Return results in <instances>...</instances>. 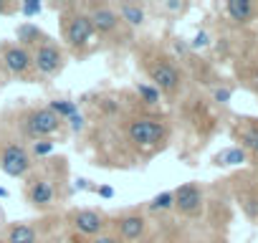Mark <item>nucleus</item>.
<instances>
[{"instance_id": "obj_1", "label": "nucleus", "mask_w": 258, "mask_h": 243, "mask_svg": "<svg viewBox=\"0 0 258 243\" xmlns=\"http://www.w3.org/2000/svg\"><path fill=\"white\" fill-rule=\"evenodd\" d=\"M69 165L66 157H48L33 165L31 175L23 183V198L26 203L38 213H53L61 208V203L69 200Z\"/></svg>"}, {"instance_id": "obj_2", "label": "nucleus", "mask_w": 258, "mask_h": 243, "mask_svg": "<svg viewBox=\"0 0 258 243\" xmlns=\"http://www.w3.org/2000/svg\"><path fill=\"white\" fill-rule=\"evenodd\" d=\"M116 122L121 125V132L126 140L124 150H135L145 160L152 157L155 152H160L170 140V125L162 116L150 114L147 109H137V111L126 114Z\"/></svg>"}, {"instance_id": "obj_3", "label": "nucleus", "mask_w": 258, "mask_h": 243, "mask_svg": "<svg viewBox=\"0 0 258 243\" xmlns=\"http://www.w3.org/2000/svg\"><path fill=\"white\" fill-rule=\"evenodd\" d=\"M58 21H61V38H63V48L71 51L79 61L86 58L89 53H94L99 48L94 26L84 11V3H61L56 6Z\"/></svg>"}, {"instance_id": "obj_4", "label": "nucleus", "mask_w": 258, "mask_h": 243, "mask_svg": "<svg viewBox=\"0 0 258 243\" xmlns=\"http://www.w3.org/2000/svg\"><path fill=\"white\" fill-rule=\"evenodd\" d=\"M137 56H140V66L147 74L150 84L162 96H175L182 89V71L177 69L172 56H167L162 51L157 53V51H150V48H142V53H137Z\"/></svg>"}, {"instance_id": "obj_5", "label": "nucleus", "mask_w": 258, "mask_h": 243, "mask_svg": "<svg viewBox=\"0 0 258 243\" xmlns=\"http://www.w3.org/2000/svg\"><path fill=\"white\" fill-rule=\"evenodd\" d=\"M84 11L94 26V33H96V41H104V43H121V41H132V31H129L121 18L116 16L114 11V3H106V0H91V3H84Z\"/></svg>"}, {"instance_id": "obj_6", "label": "nucleus", "mask_w": 258, "mask_h": 243, "mask_svg": "<svg viewBox=\"0 0 258 243\" xmlns=\"http://www.w3.org/2000/svg\"><path fill=\"white\" fill-rule=\"evenodd\" d=\"M16 130H18V137L36 142V140H51L53 135L63 132L66 122H61L48 106H28V109L18 111Z\"/></svg>"}, {"instance_id": "obj_7", "label": "nucleus", "mask_w": 258, "mask_h": 243, "mask_svg": "<svg viewBox=\"0 0 258 243\" xmlns=\"http://www.w3.org/2000/svg\"><path fill=\"white\" fill-rule=\"evenodd\" d=\"M63 220L69 225V233H74L84 240H91V238L111 230V213H106L101 208H71L63 215Z\"/></svg>"}, {"instance_id": "obj_8", "label": "nucleus", "mask_w": 258, "mask_h": 243, "mask_svg": "<svg viewBox=\"0 0 258 243\" xmlns=\"http://www.w3.org/2000/svg\"><path fill=\"white\" fill-rule=\"evenodd\" d=\"M36 160L28 152V145L21 142V137L11 135L6 140H0V170L8 177H21L26 180L33 170Z\"/></svg>"}, {"instance_id": "obj_9", "label": "nucleus", "mask_w": 258, "mask_h": 243, "mask_svg": "<svg viewBox=\"0 0 258 243\" xmlns=\"http://www.w3.org/2000/svg\"><path fill=\"white\" fill-rule=\"evenodd\" d=\"M111 233H116L124 243H142L150 235V218L145 208H124L111 213Z\"/></svg>"}, {"instance_id": "obj_10", "label": "nucleus", "mask_w": 258, "mask_h": 243, "mask_svg": "<svg viewBox=\"0 0 258 243\" xmlns=\"http://www.w3.org/2000/svg\"><path fill=\"white\" fill-rule=\"evenodd\" d=\"M31 56H33V71H36L38 79L58 76L66 69V61H69L66 48L56 38H48L46 43H41L36 51H31Z\"/></svg>"}, {"instance_id": "obj_11", "label": "nucleus", "mask_w": 258, "mask_h": 243, "mask_svg": "<svg viewBox=\"0 0 258 243\" xmlns=\"http://www.w3.org/2000/svg\"><path fill=\"white\" fill-rule=\"evenodd\" d=\"M0 64H3L6 74L13 79H21L26 84H33L38 76L33 71V56L18 43H3L0 46Z\"/></svg>"}, {"instance_id": "obj_12", "label": "nucleus", "mask_w": 258, "mask_h": 243, "mask_svg": "<svg viewBox=\"0 0 258 243\" xmlns=\"http://www.w3.org/2000/svg\"><path fill=\"white\" fill-rule=\"evenodd\" d=\"M3 243H43L46 238V223L38 220H18L8 223L3 228Z\"/></svg>"}, {"instance_id": "obj_13", "label": "nucleus", "mask_w": 258, "mask_h": 243, "mask_svg": "<svg viewBox=\"0 0 258 243\" xmlns=\"http://www.w3.org/2000/svg\"><path fill=\"white\" fill-rule=\"evenodd\" d=\"M175 195V213L182 215V218H195L200 210H203V188L198 183H185L180 185L177 190H172Z\"/></svg>"}, {"instance_id": "obj_14", "label": "nucleus", "mask_w": 258, "mask_h": 243, "mask_svg": "<svg viewBox=\"0 0 258 243\" xmlns=\"http://www.w3.org/2000/svg\"><path fill=\"white\" fill-rule=\"evenodd\" d=\"M114 11H116V16L121 18V23L132 31V33L147 26V16H150V6H147V3L119 0V3H114Z\"/></svg>"}, {"instance_id": "obj_15", "label": "nucleus", "mask_w": 258, "mask_h": 243, "mask_svg": "<svg viewBox=\"0 0 258 243\" xmlns=\"http://www.w3.org/2000/svg\"><path fill=\"white\" fill-rule=\"evenodd\" d=\"M51 36L41 28V26H36L33 21H23V23H18L16 26V43L18 46H23L26 51H36L41 43H46Z\"/></svg>"}, {"instance_id": "obj_16", "label": "nucleus", "mask_w": 258, "mask_h": 243, "mask_svg": "<svg viewBox=\"0 0 258 243\" xmlns=\"http://www.w3.org/2000/svg\"><path fill=\"white\" fill-rule=\"evenodd\" d=\"M135 94H137V101H140V106L142 109H157L160 104H162V94L150 84V81H137L135 84Z\"/></svg>"}, {"instance_id": "obj_17", "label": "nucleus", "mask_w": 258, "mask_h": 243, "mask_svg": "<svg viewBox=\"0 0 258 243\" xmlns=\"http://www.w3.org/2000/svg\"><path fill=\"white\" fill-rule=\"evenodd\" d=\"M142 208H145L147 218H150V215H167V213H172V208H175V195H172V190H165V193L155 195L150 203H145Z\"/></svg>"}, {"instance_id": "obj_18", "label": "nucleus", "mask_w": 258, "mask_h": 243, "mask_svg": "<svg viewBox=\"0 0 258 243\" xmlns=\"http://www.w3.org/2000/svg\"><path fill=\"white\" fill-rule=\"evenodd\" d=\"M225 13L235 23H248L255 16V6L250 3V0H228V3H225Z\"/></svg>"}, {"instance_id": "obj_19", "label": "nucleus", "mask_w": 258, "mask_h": 243, "mask_svg": "<svg viewBox=\"0 0 258 243\" xmlns=\"http://www.w3.org/2000/svg\"><path fill=\"white\" fill-rule=\"evenodd\" d=\"M46 106H48V109H51L61 122H69V119L79 111V104H76V101H71V99H51Z\"/></svg>"}, {"instance_id": "obj_20", "label": "nucleus", "mask_w": 258, "mask_h": 243, "mask_svg": "<svg viewBox=\"0 0 258 243\" xmlns=\"http://www.w3.org/2000/svg\"><path fill=\"white\" fill-rule=\"evenodd\" d=\"M213 162H215L218 167H228V165H243V162H245V150H240V147H228V150L218 152V155L213 157Z\"/></svg>"}, {"instance_id": "obj_21", "label": "nucleus", "mask_w": 258, "mask_h": 243, "mask_svg": "<svg viewBox=\"0 0 258 243\" xmlns=\"http://www.w3.org/2000/svg\"><path fill=\"white\" fill-rule=\"evenodd\" d=\"M53 140H36V142H28V152H31V157L33 160H43V157H48L51 152H53Z\"/></svg>"}, {"instance_id": "obj_22", "label": "nucleus", "mask_w": 258, "mask_h": 243, "mask_svg": "<svg viewBox=\"0 0 258 243\" xmlns=\"http://www.w3.org/2000/svg\"><path fill=\"white\" fill-rule=\"evenodd\" d=\"M160 13H170V16H180L190 8V3H182V0H165V3H157L155 6Z\"/></svg>"}, {"instance_id": "obj_23", "label": "nucleus", "mask_w": 258, "mask_h": 243, "mask_svg": "<svg viewBox=\"0 0 258 243\" xmlns=\"http://www.w3.org/2000/svg\"><path fill=\"white\" fill-rule=\"evenodd\" d=\"M43 11V6L38 3V0H23V3H18V13L26 16V18H33Z\"/></svg>"}, {"instance_id": "obj_24", "label": "nucleus", "mask_w": 258, "mask_h": 243, "mask_svg": "<svg viewBox=\"0 0 258 243\" xmlns=\"http://www.w3.org/2000/svg\"><path fill=\"white\" fill-rule=\"evenodd\" d=\"M86 127H89V125H86V116H84L81 111H76V114L69 119V130H71L74 135H81V132H86Z\"/></svg>"}, {"instance_id": "obj_25", "label": "nucleus", "mask_w": 258, "mask_h": 243, "mask_svg": "<svg viewBox=\"0 0 258 243\" xmlns=\"http://www.w3.org/2000/svg\"><path fill=\"white\" fill-rule=\"evenodd\" d=\"M208 46H210V33L208 31H198L192 43H190V48H208Z\"/></svg>"}, {"instance_id": "obj_26", "label": "nucleus", "mask_w": 258, "mask_h": 243, "mask_svg": "<svg viewBox=\"0 0 258 243\" xmlns=\"http://www.w3.org/2000/svg\"><path fill=\"white\" fill-rule=\"evenodd\" d=\"M0 16H18V0H0Z\"/></svg>"}, {"instance_id": "obj_27", "label": "nucleus", "mask_w": 258, "mask_h": 243, "mask_svg": "<svg viewBox=\"0 0 258 243\" xmlns=\"http://www.w3.org/2000/svg\"><path fill=\"white\" fill-rule=\"evenodd\" d=\"M84 243H124L116 233H104V235H96V238H91V240H84Z\"/></svg>"}, {"instance_id": "obj_28", "label": "nucleus", "mask_w": 258, "mask_h": 243, "mask_svg": "<svg viewBox=\"0 0 258 243\" xmlns=\"http://www.w3.org/2000/svg\"><path fill=\"white\" fill-rule=\"evenodd\" d=\"M74 190H86V193H94V190H96V185H94L89 177H76V180H74Z\"/></svg>"}, {"instance_id": "obj_29", "label": "nucleus", "mask_w": 258, "mask_h": 243, "mask_svg": "<svg viewBox=\"0 0 258 243\" xmlns=\"http://www.w3.org/2000/svg\"><path fill=\"white\" fill-rule=\"evenodd\" d=\"M243 142H245V147H255V142H258V127H250V130H245L243 132Z\"/></svg>"}, {"instance_id": "obj_30", "label": "nucleus", "mask_w": 258, "mask_h": 243, "mask_svg": "<svg viewBox=\"0 0 258 243\" xmlns=\"http://www.w3.org/2000/svg\"><path fill=\"white\" fill-rule=\"evenodd\" d=\"M213 99H215L218 104H228V101H230V89H215V91H213Z\"/></svg>"}, {"instance_id": "obj_31", "label": "nucleus", "mask_w": 258, "mask_h": 243, "mask_svg": "<svg viewBox=\"0 0 258 243\" xmlns=\"http://www.w3.org/2000/svg\"><path fill=\"white\" fill-rule=\"evenodd\" d=\"M99 198H104V200H111L116 193H114V188H109V185H96V190H94Z\"/></svg>"}, {"instance_id": "obj_32", "label": "nucleus", "mask_w": 258, "mask_h": 243, "mask_svg": "<svg viewBox=\"0 0 258 243\" xmlns=\"http://www.w3.org/2000/svg\"><path fill=\"white\" fill-rule=\"evenodd\" d=\"M172 46H175V51H177V53H182V56H185V53L190 51V46H187V43H185L182 38H175V43H172Z\"/></svg>"}, {"instance_id": "obj_33", "label": "nucleus", "mask_w": 258, "mask_h": 243, "mask_svg": "<svg viewBox=\"0 0 258 243\" xmlns=\"http://www.w3.org/2000/svg\"><path fill=\"white\" fill-rule=\"evenodd\" d=\"M6 225H8V223H6V213H3V208H0V233H3Z\"/></svg>"}, {"instance_id": "obj_34", "label": "nucleus", "mask_w": 258, "mask_h": 243, "mask_svg": "<svg viewBox=\"0 0 258 243\" xmlns=\"http://www.w3.org/2000/svg\"><path fill=\"white\" fill-rule=\"evenodd\" d=\"M0 198H8V190L6 188H0Z\"/></svg>"}, {"instance_id": "obj_35", "label": "nucleus", "mask_w": 258, "mask_h": 243, "mask_svg": "<svg viewBox=\"0 0 258 243\" xmlns=\"http://www.w3.org/2000/svg\"><path fill=\"white\" fill-rule=\"evenodd\" d=\"M253 150H255V155H258V142H255V147H253Z\"/></svg>"}, {"instance_id": "obj_36", "label": "nucleus", "mask_w": 258, "mask_h": 243, "mask_svg": "<svg viewBox=\"0 0 258 243\" xmlns=\"http://www.w3.org/2000/svg\"><path fill=\"white\" fill-rule=\"evenodd\" d=\"M0 243H3V238H0Z\"/></svg>"}]
</instances>
